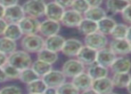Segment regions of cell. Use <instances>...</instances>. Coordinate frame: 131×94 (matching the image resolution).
<instances>
[{
  "mask_svg": "<svg viewBox=\"0 0 131 94\" xmlns=\"http://www.w3.org/2000/svg\"><path fill=\"white\" fill-rule=\"evenodd\" d=\"M21 46L29 53H38L45 48V39L38 34L23 36L21 39Z\"/></svg>",
  "mask_w": 131,
  "mask_h": 94,
  "instance_id": "cell-1",
  "label": "cell"
},
{
  "mask_svg": "<svg viewBox=\"0 0 131 94\" xmlns=\"http://www.w3.org/2000/svg\"><path fill=\"white\" fill-rule=\"evenodd\" d=\"M32 62L30 54L24 50H17L8 56V63L21 71L30 68Z\"/></svg>",
  "mask_w": 131,
  "mask_h": 94,
  "instance_id": "cell-2",
  "label": "cell"
},
{
  "mask_svg": "<svg viewBox=\"0 0 131 94\" xmlns=\"http://www.w3.org/2000/svg\"><path fill=\"white\" fill-rule=\"evenodd\" d=\"M46 7L47 3L45 0H27L23 5V8L26 16L37 19L45 15Z\"/></svg>",
  "mask_w": 131,
  "mask_h": 94,
  "instance_id": "cell-3",
  "label": "cell"
},
{
  "mask_svg": "<svg viewBox=\"0 0 131 94\" xmlns=\"http://www.w3.org/2000/svg\"><path fill=\"white\" fill-rule=\"evenodd\" d=\"M62 71L66 75V77L72 79L73 77L85 71V65L78 59H70L63 63Z\"/></svg>",
  "mask_w": 131,
  "mask_h": 94,
  "instance_id": "cell-4",
  "label": "cell"
},
{
  "mask_svg": "<svg viewBox=\"0 0 131 94\" xmlns=\"http://www.w3.org/2000/svg\"><path fill=\"white\" fill-rule=\"evenodd\" d=\"M84 43L86 46L93 48L96 51H100L108 45V39L105 35L100 32H95L85 36Z\"/></svg>",
  "mask_w": 131,
  "mask_h": 94,
  "instance_id": "cell-5",
  "label": "cell"
},
{
  "mask_svg": "<svg viewBox=\"0 0 131 94\" xmlns=\"http://www.w3.org/2000/svg\"><path fill=\"white\" fill-rule=\"evenodd\" d=\"M83 19V14L70 8L64 12L63 16L61 20V24L66 28H78Z\"/></svg>",
  "mask_w": 131,
  "mask_h": 94,
  "instance_id": "cell-6",
  "label": "cell"
},
{
  "mask_svg": "<svg viewBox=\"0 0 131 94\" xmlns=\"http://www.w3.org/2000/svg\"><path fill=\"white\" fill-rule=\"evenodd\" d=\"M44 82L48 88H55L57 89L62 84L66 82V75L62 70H54L52 69L48 74L42 77Z\"/></svg>",
  "mask_w": 131,
  "mask_h": 94,
  "instance_id": "cell-7",
  "label": "cell"
},
{
  "mask_svg": "<svg viewBox=\"0 0 131 94\" xmlns=\"http://www.w3.org/2000/svg\"><path fill=\"white\" fill-rule=\"evenodd\" d=\"M40 23L41 22L37 18L25 16L18 24L23 31V36H27V35L38 34L39 32Z\"/></svg>",
  "mask_w": 131,
  "mask_h": 94,
  "instance_id": "cell-8",
  "label": "cell"
},
{
  "mask_svg": "<svg viewBox=\"0 0 131 94\" xmlns=\"http://www.w3.org/2000/svg\"><path fill=\"white\" fill-rule=\"evenodd\" d=\"M26 16L23 5H16L13 6L7 7L5 11L4 19L8 23H19L23 18Z\"/></svg>",
  "mask_w": 131,
  "mask_h": 94,
  "instance_id": "cell-9",
  "label": "cell"
},
{
  "mask_svg": "<svg viewBox=\"0 0 131 94\" xmlns=\"http://www.w3.org/2000/svg\"><path fill=\"white\" fill-rule=\"evenodd\" d=\"M61 22L59 21H52V20H45L41 21L39 28V32L42 36H45L46 38L49 36L57 35L61 30Z\"/></svg>",
  "mask_w": 131,
  "mask_h": 94,
  "instance_id": "cell-10",
  "label": "cell"
},
{
  "mask_svg": "<svg viewBox=\"0 0 131 94\" xmlns=\"http://www.w3.org/2000/svg\"><path fill=\"white\" fill-rule=\"evenodd\" d=\"M83 46L84 45L80 40L77 39V38H69V39L65 40V43L62 49V52L65 56L74 58V57H77V55L79 54V51Z\"/></svg>",
  "mask_w": 131,
  "mask_h": 94,
  "instance_id": "cell-11",
  "label": "cell"
},
{
  "mask_svg": "<svg viewBox=\"0 0 131 94\" xmlns=\"http://www.w3.org/2000/svg\"><path fill=\"white\" fill-rule=\"evenodd\" d=\"M98 51L84 45L77 55V59L81 61L85 66H91L96 62Z\"/></svg>",
  "mask_w": 131,
  "mask_h": 94,
  "instance_id": "cell-12",
  "label": "cell"
},
{
  "mask_svg": "<svg viewBox=\"0 0 131 94\" xmlns=\"http://www.w3.org/2000/svg\"><path fill=\"white\" fill-rule=\"evenodd\" d=\"M65 12V9L62 7L60 5L54 1L47 3V7H46V12L45 16L47 19L52 20V21H59L61 22L63 14Z\"/></svg>",
  "mask_w": 131,
  "mask_h": 94,
  "instance_id": "cell-13",
  "label": "cell"
},
{
  "mask_svg": "<svg viewBox=\"0 0 131 94\" xmlns=\"http://www.w3.org/2000/svg\"><path fill=\"white\" fill-rule=\"evenodd\" d=\"M109 48L116 55L124 56L130 53L131 43L127 38L125 39H113L109 44Z\"/></svg>",
  "mask_w": 131,
  "mask_h": 94,
  "instance_id": "cell-14",
  "label": "cell"
},
{
  "mask_svg": "<svg viewBox=\"0 0 131 94\" xmlns=\"http://www.w3.org/2000/svg\"><path fill=\"white\" fill-rule=\"evenodd\" d=\"M116 58H117V55L110 48H104L97 52V58L95 63L109 69L112 65Z\"/></svg>",
  "mask_w": 131,
  "mask_h": 94,
  "instance_id": "cell-15",
  "label": "cell"
},
{
  "mask_svg": "<svg viewBox=\"0 0 131 94\" xmlns=\"http://www.w3.org/2000/svg\"><path fill=\"white\" fill-rule=\"evenodd\" d=\"M92 88L97 91L99 94H109L112 92V90L114 88V84L112 78L106 76L100 79L94 80Z\"/></svg>",
  "mask_w": 131,
  "mask_h": 94,
  "instance_id": "cell-16",
  "label": "cell"
},
{
  "mask_svg": "<svg viewBox=\"0 0 131 94\" xmlns=\"http://www.w3.org/2000/svg\"><path fill=\"white\" fill-rule=\"evenodd\" d=\"M94 80L91 78L88 72H82L81 74H79L77 76L73 77L71 83L75 85V87L79 90V91H83L88 90L90 88H92L93 85Z\"/></svg>",
  "mask_w": 131,
  "mask_h": 94,
  "instance_id": "cell-17",
  "label": "cell"
},
{
  "mask_svg": "<svg viewBox=\"0 0 131 94\" xmlns=\"http://www.w3.org/2000/svg\"><path fill=\"white\" fill-rule=\"evenodd\" d=\"M110 69L113 74L129 73L131 69V60L123 56L117 57Z\"/></svg>",
  "mask_w": 131,
  "mask_h": 94,
  "instance_id": "cell-18",
  "label": "cell"
},
{
  "mask_svg": "<svg viewBox=\"0 0 131 94\" xmlns=\"http://www.w3.org/2000/svg\"><path fill=\"white\" fill-rule=\"evenodd\" d=\"M65 40L63 36L59 34L49 36L45 39V48L58 53L59 51H62Z\"/></svg>",
  "mask_w": 131,
  "mask_h": 94,
  "instance_id": "cell-19",
  "label": "cell"
},
{
  "mask_svg": "<svg viewBox=\"0 0 131 94\" xmlns=\"http://www.w3.org/2000/svg\"><path fill=\"white\" fill-rule=\"evenodd\" d=\"M129 5L127 0H106V10L112 14L122 12Z\"/></svg>",
  "mask_w": 131,
  "mask_h": 94,
  "instance_id": "cell-20",
  "label": "cell"
},
{
  "mask_svg": "<svg viewBox=\"0 0 131 94\" xmlns=\"http://www.w3.org/2000/svg\"><path fill=\"white\" fill-rule=\"evenodd\" d=\"M77 29L81 34L86 36L88 35L98 32V22L84 18Z\"/></svg>",
  "mask_w": 131,
  "mask_h": 94,
  "instance_id": "cell-21",
  "label": "cell"
},
{
  "mask_svg": "<svg viewBox=\"0 0 131 94\" xmlns=\"http://www.w3.org/2000/svg\"><path fill=\"white\" fill-rule=\"evenodd\" d=\"M116 25H117V22L115 20L112 19V17L106 16L100 21H98V32L102 33L105 36H107V35L111 36Z\"/></svg>",
  "mask_w": 131,
  "mask_h": 94,
  "instance_id": "cell-22",
  "label": "cell"
},
{
  "mask_svg": "<svg viewBox=\"0 0 131 94\" xmlns=\"http://www.w3.org/2000/svg\"><path fill=\"white\" fill-rule=\"evenodd\" d=\"M4 36L12 39L14 41H17L23 37V33L17 23H8L6 29L5 31Z\"/></svg>",
  "mask_w": 131,
  "mask_h": 94,
  "instance_id": "cell-23",
  "label": "cell"
},
{
  "mask_svg": "<svg viewBox=\"0 0 131 94\" xmlns=\"http://www.w3.org/2000/svg\"><path fill=\"white\" fill-rule=\"evenodd\" d=\"M107 16V14L104 8L101 6L90 7L88 11L84 14V18L88 20H91L94 21H100L102 19Z\"/></svg>",
  "mask_w": 131,
  "mask_h": 94,
  "instance_id": "cell-24",
  "label": "cell"
},
{
  "mask_svg": "<svg viewBox=\"0 0 131 94\" xmlns=\"http://www.w3.org/2000/svg\"><path fill=\"white\" fill-rule=\"evenodd\" d=\"M30 68L41 78L43 76H45L47 74H48L53 69V67L51 64L47 63V62L38 60V59H37L36 60H34L32 62V65H31Z\"/></svg>",
  "mask_w": 131,
  "mask_h": 94,
  "instance_id": "cell-25",
  "label": "cell"
},
{
  "mask_svg": "<svg viewBox=\"0 0 131 94\" xmlns=\"http://www.w3.org/2000/svg\"><path fill=\"white\" fill-rule=\"evenodd\" d=\"M17 51V44L16 41L5 37V36H0V51L7 56L14 53Z\"/></svg>",
  "mask_w": 131,
  "mask_h": 94,
  "instance_id": "cell-26",
  "label": "cell"
},
{
  "mask_svg": "<svg viewBox=\"0 0 131 94\" xmlns=\"http://www.w3.org/2000/svg\"><path fill=\"white\" fill-rule=\"evenodd\" d=\"M88 73L93 80H96V79L108 76L109 70L107 68L98 65L97 63H95L93 65L89 66V68L88 69Z\"/></svg>",
  "mask_w": 131,
  "mask_h": 94,
  "instance_id": "cell-27",
  "label": "cell"
},
{
  "mask_svg": "<svg viewBox=\"0 0 131 94\" xmlns=\"http://www.w3.org/2000/svg\"><path fill=\"white\" fill-rule=\"evenodd\" d=\"M47 85L44 82L43 78H38L33 82L26 84V89L28 92L30 93H38V94H44L47 89Z\"/></svg>",
  "mask_w": 131,
  "mask_h": 94,
  "instance_id": "cell-28",
  "label": "cell"
},
{
  "mask_svg": "<svg viewBox=\"0 0 131 94\" xmlns=\"http://www.w3.org/2000/svg\"><path fill=\"white\" fill-rule=\"evenodd\" d=\"M113 82L114 87L117 88H126L128 87L131 80V74L130 73H119L114 74L112 78Z\"/></svg>",
  "mask_w": 131,
  "mask_h": 94,
  "instance_id": "cell-29",
  "label": "cell"
},
{
  "mask_svg": "<svg viewBox=\"0 0 131 94\" xmlns=\"http://www.w3.org/2000/svg\"><path fill=\"white\" fill-rule=\"evenodd\" d=\"M37 59L53 65L58 60V53L50 51L47 48H44L39 52L37 53Z\"/></svg>",
  "mask_w": 131,
  "mask_h": 94,
  "instance_id": "cell-30",
  "label": "cell"
},
{
  "mask_svg": "<svg viewBox=\"0 0 131 94\" xmlns=\"http://www.w3.org/2000/svg\"><path fill=\"white\" fill-rule=\"evenodd\" d=\"M38 78H41V77L38 76V75L36 74V72L33 70L31 68H29V69H23V70L21 71L19 80L21 81V83H23V84H28Z\"/></svg>",
  "mask_w": 131,
  "mask_h": 94,
  "instance_id": "cell-31",
  "label": "cell"
},
{
  "mask_svg": "<svg viewBox=\"0 0 131 94\" xmlns=\"http://www.w3.org/2000/svg\"><path fill=\"white\" fill-rule=\"evenodd\" d=\"M128 31V26L123 23H117L111 36L113 39H125L127 38Z\"/></svg>",
  "mask_w": 131,
  "mask_h": 94,
  "instance_id": "cell-32",
  "label": "cell"
},
{
  "mask_svg": "<svg viewBox=\"0 0 131 94\" xmlns=\"http://www.w3.org/2000/svg\"><path fill=\"white\" fill-rule=\"evenodd\" d=\"M58 94H80V91L71 82H65L57 88Z\"/></svg>",
  "mask_w": 131,
  "mask_h": 94,
  "instance_id": "cell-33",
  "label": "cell"
},
{
  "mask_svg": "<svg viewBox=\"0 0 131 94\" xmlns=\"http://www.w3.org/2000/svg\"><path fill=\"white\" fill-rule=\"evenodd\" d=\"M3 69H4V70H5V75H6V77L8 80H16V79H19L21 70L16 69L15 67L12 66L11 64L7 63L4 66Z\"/></svg>",
  "mask_w": 131,
  "mask_h": 94,
  "instance_id": "cell-34",
  "label": "cell"
},
{
  "mask_svg": "<svg viewBox=\"0 0 131 94\" xmlns=\"http://www.w3.org/2000/svg\"><path fill=\"white\" fill-rule=\"evenodd\" d=\"M90 8L89 5L86 2V0H74L72 5H71V9L76 12H79V14H83Z\"/></svg>",
  "mask_w": 131,
  "mask_h": 94,
  "instance_id": "cell-35",
  "label": "cell"
},
{
  "mask_svg": "<svg viewBox=\"0 0 131 94\" xmlns=\"http://www.w3.org/2000/svg\"><path fill=\"white\" fill-rule=\"evenodd\" d=\"M0 94H23V91L17 85H7L0 89Z\"/></svg>",
  "mask_w": 131,
  "mask_h": 94,
  "instance_id": "cell-36",
  "label": "cell"
},
{
  "mask_svg": "<svg viewBox=\"0 0 131 94\" xmlns=\"http://www.w3.org/2000/svg\"><path fill=\"white\" fill-rule=\"evenodd\" d=\"M121 16H122V19L124 20L127 23L131 25V4H129V5L127 6V8L121 12Z\"/></svg>",
  "mask_w": 131,
  "mask_h": 94,
  "instance_id": "cell-37",
  "label": "cell"
},
{
  "mask_svg": "<svg viewBox=\"0 0 131 94\" xmlns=\"http://www.w3.org/2000/svg\"><path fill=\"white\" fill-rule=\"evenodd\" d=\"M53 1L56 2L62 7H63L65 10H67V9L71 8V5H72L74 0H53Z\"/></svg>",
  "mask_w": 131,
  "mask_h": 94,
  "instance_id": "cell-38",
  "label": "cell"
},
{
  "mask_svg": "<svg viewBox=\"0 0 131 94\" xmlns=\"http://www.w3.org/2000/svg\"><path fill=\"white\" fill-rule=\"evenodd\" d=\"M20 0H0V5H3L5 8L13 6V5H19Z\"/></svg>",
  "mask_w": 131,
  "mask_h": 94,
  "instance_id": "cell-39",
  "label": "cell"
},
{
  "mask_svg": "<svg viewBox=\"0 0 131 94\" xmlns=\"http://www.w3.org/2000/svg\"><path fill=\"white\" fill-rule=\"evenodd\" d=\"M7 26H8V22L5 19H0V36H4Z\"/></svg>",
  "mask_w": 131,
  "mask_h": 94,
  "instance_id": "cell-40",
  "label": "cell"
},
{
  "mask_svg": "<svg viewBox=\"0 0 131 94\" xmlns=\"http://www.w3.org/2000/svg\"><path fill=\"white\" fill-rule=\"evenodd\" d=\"M7 63H8V56L0 51V67L3 68Z\"/></svg>",
  "mask_w": 131,
  "mask_h": 94,
  "instance_id": "cell-41",
  "label": "cell"
},
{
  "mask_svg": "<svg viewBox=\"0 0 131 94\" xmlns=\"http://www.w3.org/2000/svg\"><path fill=\"white\" fill-rule=\"evenodd\" d=\"M90 7H95V6H100L103 4L104 0H86Z\"/></svg>",
  "mask_w": 131,
  "mask_h": 94,
  "instance_id": "cell-42",
  "label": "cell"
},
{
  "mask_svg": "<svg viewBox=\"0 0 131 94\" xmlns=\"http://www.w3.org/2000/svg\"><path fill=\"white\" fill-rule=\"evenodd\" d=\"M8 80L6 77V75H5V70H4V69L2 67H0V84L1 83H5L6 82V81Z\"/></svg>",
  "mask_w": 131,
  "mask_h": 94,
  "instance_id": "cell-43",
  "label": "cell"
},
{
  "mask_svg": "<svg viewBox=\"0 0 131 94\" xmlns=\"http://www.w3.org/2000/svg\"><path fill=\"white\" fill-rule=\"evenodd\" d=\"M80 94H99V93L97 92V91H95L93 88H90V89H88V90L81 91Z\"/></svg>",
  "mask_w": 131,
  "mask_h": 94,
  "instance_id": "cell-44",
  "label": "cell"
},
{
  "mask_svg": "<svg viewBox=\"0 0 131 94\" xmlns=\"http://www.w3.org/2000/svg\"><path fill=\"white\" fill-rule=\"evenodd\" d=\"M44 94H58V92H57V89L55 88H47Z\"/></svg>",
  "mask_w": 131,
  "mask_h": 94,
  "instance_id": "cell-45",
  "label": "cell"
},
{
  "mask_svg": "<svg viewBox=\"0 0 131 94\" xmlns=\"http://www.w3.org/2000/svg\"><path fill=\"white\" fill-rule=\"evenodd\" d=\"M5 8L3 5H0V19H4V16H5Z\"/></svg>",
  "mask_w": 131,
  "mask_h": 94,
  "instance_id": "cell-46",
  "label": "cell"
},
{
  "mask_svg": "<svg viewBox=\"0 0 131 94\" xmlns=\"http://www.w3.org/2000/svg\"><path fill=\"white\" fill-rule=\"evenodd\" d=\"M127 39L131 43V26L128 27V36H127Z\"/></svg>",
  "mask_w": 131,
  "mask_h": 94,
  "instance_id": "cell-47",
  "label": "cell"
},
{
  "mask_svg": "<svg viewBox=\"0 0 131 94\" xmlns=\"http://www.w3.org/2000/svg\"><path fill=\"white\" fill-rule=\"evenodd\" d=\"M127 90H128V93L131 94V80H130V82H129V84H128V87H127Z\"/></svg>",
  "mask_w": 131,
  "mask_h": 94,
  "instance_id": "cell-48",
  "label": "cell"
},
{
  "mask_svg": "<svg viewBox=\"0 0 131 94\" xmlns=\"http://www.w3.org/2000/svg\"><path fill=\"white\" fill-rule=\"evenodd\" d=\"M26 94H38V93H30V92H27Z\"/></svg>",
  "mask_w": 131,
  "mask_h": 94,
  "instance_id": "cell-49",
  "label": "cell"
},
{
  "mask_svg": "<svg viewBox=\"0 0 131 94\" xmlns=\"http://www.w3.org/2000/svg\"><path fill=\"white\" fill-rule=\"evenodd\" d=\"M127 1H128V3H129V4H131V0H127Z\"/></svg>",
  "mask_w": 131,
  "mask_h": 94,
  "instance_id": "cell-50",
  "label": "cell"
},
{
  "mask_svg": "<svg viewBox=\"0 0 131 94\" xmlns=\"http://www.w3.org/2000/svg\"><path fill=\"white\" fill-rule=\"evenodd\" d=\"M109 94H116V93H114V92H111V93H109Z\"/></svg>",
  "mask_w": 131,
  "mask_h": 94,
  "instance_id": "cell-51",
  "label": "cell"
},
{
  "mask_svg": "<svg viewBox=\"0 0 131 94\" xmlns=\"http://www.w3.org/2000/svg\"><path fill=\"white\" fill-rule=\"evenodd\" d=\"M130 54H131V50H130Z\"/></svg>",
  "mask_w": 131,
  "mask_h": 94,
  "instance_id": "cell-52",
  "label": "cell"
}]
</instances>
